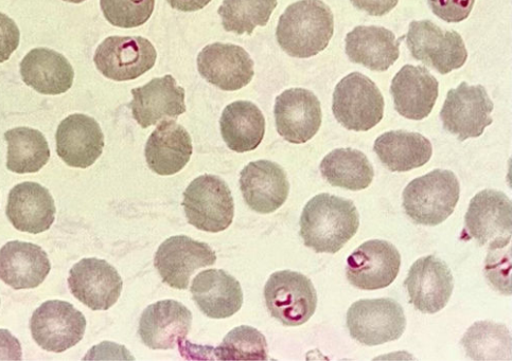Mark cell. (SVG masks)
<instances>
[{
  "label": "cell",
  "mask_w": 512,
  "mask_h": 361,
  "mask_svg": "<svg viewBox=\"0 0 512 361\" xmlns=\"http://www.w3.org/2000/svg\"><path fill=\"white\" fill-rule=\"evenodd\" d=\"M360 226L357 207L345 198L323 193L306 205L300 216V237L317 254H337L356 236Z\"/></svg>",
  "instance_id": "cell-1"
},
{
  "label": "cell",
  "mask_w": 512,
  "mask_h": 361,
  "mask_svg": "<svg viewBox=\"0 0 512 361\" xmlns=\"http://www.w3.org/2000/svg\"><path fill=\"white\" fill-rule=\"evenodd\" d=\"M334 32L330 8L321 0H299L279 18L276 38L290 57L307 59L325 50Z\"/></svg>",
  "instance_id": "cell-2"
},
{
  "label": "cell",
  "mask_w": 512,
  "mask_h": 361,
  "mask_svg": "<svg viewBox=\"0 0 512 361\" xmlns=\"http://www.w3.org/2000/svg\"><path fill=\"white\" fill-rule=\"evenodd\" d=\"M461 195L456 175L449 170H434L418 177L405 187L403 209L406 215L422 226H438L455 210Z\"/></svg>",
  "instance_id": "cell-3"
},
{
  "label": "cell",
  "mask_w": 512,
  "mask_h": 361,
  "mask_svg": "<svg viewBox=\"0 0 512 361\" xmlns=\"http://www.w3.org/2000/svg\"><path fill=\"white\" fill-rule=\"evenodd\" d=\"M384 105L378 86L360 72H352L334 89L333 115L349 131L374 129L383 119Z\"/></svg>",
  "instance_id": "cell-4"
},
{
  "label": "cell",
  "mask_w": 512,
  "mask_h": 361,
  "mask_svg": "<svg viewBox=\"0 0 512 361\" xmlns=\"http://www.w3.org/2000/svg\"><path fill=\"white\" fill-rule=\"evenodd\" d=\"M188 223L199 230L218 233L233 224L235 203L231 189L216 175H202L184 192Z\"/></svg>",
  "instance_id": "cell-5"
},
{
  "label": "cell",
  "mask_w": 512,
  "mask_h": 361,
  "mask_svg": "<svg viewBox=\"0 0 512 361\" xmlns=\"http://www.w3.org/2000/svg\"><path fill=\"white\" fill-rule=\"evenodd\" d=\"M350 336L374 347L398 340L406 328L402 306L391 298L363 299L353 303L346 318Z\"/></svg>",
  "instance_id": "cell-6"
},
{
  "label": "cell",
  "mask_w": 512,
  "mask_h": 361,
  "mask_svg": "<svg viewBox=\"0 0 512 361\" xmlns=\"http://www.w3.org/2000/svg\"><path fill=\"white\" fill-rule=\"evenodd\" d=\"M264 299L272 317L286 327L302 326L317 308L311 280L291 270H281L270 277L264 287Z\"/></svg>",
  "instance_id": "cell-7"
},
{
  "label": "cell",
  "mask_w": 512,
  "mask_h": 361,
  "mask_svg": "<svg viewBox=\"0 0 512 361\" xmlns=\"http://www.w3.org/2000/svg\"><path fill=\"white\" fill-rule=\"evenodd\" d=\"M465 230L469 239L489 251L502 249L511 242L512 205L510 198L497 190L476 194L465 216Z\"/></svg>",
  "instance_id": "cell-8"
},
{
  "label": "cell",
  "mask_w": 512,
  "mask_h": 361,
  "mask_svg": "<svg viewBox=\"0 0 512 361\" xmlns=\"http://www.w3.org/2000/svg\"><path fill=\"white\" fill-rule=\"evenodd\" d=\"M406 43L414 59L441 75L463 67L468 59L462 36L453 30H443L431 21L412 22Z\"/></svg>",
  "instance_id": "cell-9"
},
{
  "label": "cell",
  "mask_w": 512,
  "mask_h": 361,
  "mask_svg": "<svg viewBox=\"0 0 512 361\" xmlns=\"http://www.w3.org/2000/svg\"><path fill=\"white\" fill-rule=\"evenodd\" d=\"M493 102L482 85L466 82L451 89L440 112L444 129L459 141L481 137L493 120Z\"/></svg>",
  "instance_id": "cell-10"
},
{
  "label": "cell",
  "mask_w": 512,
  "mask_h": 361,
  "mask_svg": "<svg viewBox=\"0 0 512 361\" xmlns=\"http://www.w3.org/2000/svg\"><path fill=\"white\" fill-rule=\"evenodd\" d=\"M156 50L141 36H110L99 45L94 62L101 74L110 80H136L155 65Z\"/></svg>",
  "instance_id": "cell-11"
},
{
  "label": "cell",
  "mask_w": 512,
  "mask_h": 361,
  "mask_svg": "<svg viewBox=\"0 0 512 361\" xmlns=\"http://www.w3.org/2000/svg\"><path fill=\"white\" fill-rule=\"evenodd\" d=\"M84 315L73 304L60 300L44 302L34 311L30 330L35 342L45 351L62 353L83 339Z\"/></svg>",
  "instance_id": "cell-12"
},
{
  "label": "cell",
  "mask_w": 512,
  "mask_h": 361,
  "mask_svg": "<svg viewBox=\"0 0 512 361\" xmlns=\"http://www.w3.org/2000/svg\"><path fill=\"white\" fill-rule=\"evenodd\" d=\"M216 262L213 248L186 236L167 239L158 247L154 258L158 274L175 290H187L190 278L197 270Z\"/></svg>",
  "instance_id": "cell-13"
},
{
  "label": "cell",
  "mask_w": 512,
  "mask_h": 361,
  "mask_svg": "<svg viewBox=\"0 0 512 361\" xmlns=\"http://www.w3.org/2000/svg\"><path fill=\"white\" fill-rule=\"evenodd\" d=\"M401 266L398 249L382 240L367 241L347 260L346 277L359 290L377 291L390 286Z\"/></svg>",
  "instance_id": "cell-14"
},
{
  "label": "cell",
  "mask_w": 512,
  "mask_h": 361,
  "mask_svg": "<svg viewBox=\"0 0 512 361\" xmlns=\"http://www.w3.org/2000/svg\"><path fill=\"white\" fill-rule=\"evenodd\" d=\"M69 290L87 308L108 311L118 301L123 287L116 268L107 261L90 258L75 264L69 272Z\"/></svg>",
  "instance_id": "cell-15"
},
{
  "label": "cell",
  "mask_w": 512,
  "mask_h": 361,
  "mask_svg": "<svg viewBox=\"0 0 512 361\" xmlns=\"http://www.w3.org/2000/svg\"><path fill=\"white\" fill-rule=\"evenodd\" d=\"M274 115L278 134L290 143H306L321 129V102L305 88H291L278 96Z\"/></svg>",
  "instance_id": "cell-16"
},
{
  "label": "cell",
  "mask_w": 512,
  "mask_h": 361,
  "mask_svg": "<svg viewBox=\"0 0 512 361\" xmlns=\"http://www.w3.org/2000/svg\"><path fill=\"white\" fill-rule=\"evenodd\" d=\"M410 303L423 314L444 310L454 290V279L449 266L434 256L417 260L404 281Z\"/></svg>",
  "instance_id": "cell-17"
},
{
  "label": "cell",
  "mask_w": 512,
  "mask_h": 361,
  "mask_svg": "<svg viewBox=\"0 0 512 361\" xmlns=\"http://www.w3.org/2000/svg\"><path fill=\"white\" fill-rule=\"evenodd\" d=\"M192 326V314L175 300L158 301L140 317L138 334L152 350H170L186 341Z\"/></svg>",
  "instance_id": "cell-18"
},
{
  "label": "cell",
  "mask_w": 512,
  "mask_h": 361,
  "mask_svg": "<svg viewBox=\"0 0 512 361\" xmlns=\"http://www.w3.org/2000/svg\"><path fill=\"white\" fill-rule=\"evenodd\" d=\"M200 75L210 84L235 92L254 78V61L242 47L215 43L206 46L198 57Z\"/></svg>",
  "instance_id": "cell-19"
},
{
  "label": "cell",
  "mask_w": 512,
  "mask_h": 361,
  "mask_svg": "<svg viewBox=\"0 0 512 361\" xmlns=\"http://www.w3.org/2000/svg\"><path fill=\"white\" fill-rule=\"evenodd\" d=\"M129 104L133 118L143 129L167 119H176L186 112L185 89L167 75L155 78L145 86L132 89Z\"/></svg>",
  "instance_id": "cell-20"
},
{
  "label": "cell",
  "mask_w": 512,
  "mask_h": 361,
  "mask_svg": "<svg viewBox=\"0 0 512 361\" xmlns=\"http://www.w3.org/2000/svg\"><path fill=\"white\" fill-rule=\"evenodd\" d=\"M240 189L247 206L258 213L269 214L286 203L290 184L279 165L270 160H258L242 170Z\"/></svg>",
  "instance_id": "cell-21"
},
{
  "label": "cell",
  "mask_w": 512,
  "mask_h": 361,
  "mask_svg": "<svg viewBox=\"0 0 512 361\" xmlns=\"http://www.w3.org/2000/svg\"><path fill=\"white\" fill-rule=\"evenodd\" d=\"M56 141L58 155L72 168H90L104 148V135L99 123L83 114L65 118L59 125Z\"/></svg>",
  "instance_id": "cell-22"
},
{
  "label": "cell",
  "mask_w": 512,
  "mask_h": 361,
  "mask_svg": "<svg viewBox=\"0 0 512 361\" xmlns=\"http://www.w3.org/2000/svg\"><path fill=\"white\" fill-rule=\"evenodd\" d=\"M438 92V81L423 66H403L391 86L395 110L404 118L416 121L432 113Z\"/></svg>",
  "instance_id": "cell-23"
},
{
  "label": "cell",
  "mask_w": 512,
  "mask_h": 361,
  "mask_svg": "<svg viewBox=\"0 0 512 361\" xmlns=\"http://www.w3.org/2000/svg\"><path fill=\"white\" fill-rule=\"evenodd\" d=\"M56 213L54 197L40 184L27 182L10 191L6 214L17 230L32 234L47 231L55 223Z\"/></svg>",
  "instance_id": "cell-24"
},
{
  "label": "cell",
  "mask_w": 512,
  "mask_h": 361,
  "mask_svg": "<svg viewBox=\"0 0 512 361\" xmlns=\"http://www.w3.org/2000/svg\"><path fill=\"white\" fill-rule=\"evenodd\" d=\"M191 294L202 313L211 319L232 317L243 304L240 283L221 269L200 273L192 282Z\"/></svg>",
  "instance_id": "cell-25"
},
{
  "label": "cell",
  "mask_w": 512,
  "mask_h": 361,
  "mask_svg": "<svg viewBox=\"0 0 512 361\" xmlns=\"http://www.w3.org/2000/svg\"><path fill=\"white\" fill-rule=\"evenodd\" d=\"M50 269L48 256L38 245L12 241L0 249V280L14 290L38 287Z\"/></svg>",
  "instance_id": "cell-26"
},
{
  "label": "cell",
  "mask_w": 512,
  "mask_h": 361,
  "mask_svg": "<svg viewBox=\"0 0 512 361\" xmlns=\"http://www.w3.org/2000/svg\"><path fill=\"white\" fill-rule=\"evenodd\" d=\"M192 152L189 133L182 125L171 120H164L157 126L145 149L149 168L162 176L181 172L190 161Z\"/></svg>",
  "instance_id": "cell-27"
},
{
  "label": "cell",
  "mask_w": 512,
  "mask_h": 361,
  "mask_svg": "<svg viewBox=\"0 0 512 361\" xmlns=\"http://www.w3.org/2000/svg\"><path fill=\"white\" fill-rule=\"evenodd\" d=\"M27 86L42 95L58 96L72 88L75 71L63 54L48 48L31 50L21 63Z\"/></svg>",
  "instance_id": "cell-28"
},
{
  "label": "cell",
  "mask_w": 512,
  "mask_h": 361,
  "mask_svg": "<svg viewBox=\"0 0 512 361\" xmlns=\"http://www.w3.org/2000/svg\"><path fill=\"white\" fill-rule=\"evenodd\" d=\"M400 42L388 29L359 26L346 36V53L353 63L374 71H386L400 56Z\"/></svg>",
  "instance_id": "cell-29"
},
{
  "label": "cell",
  "mask_w": 512,
  "mask_h": 361,
  "mask_svg": "<svg viewBox=\"0 0 512 361\" xmlns=\"http://www.w3.org/2000/svg\"><path fill=\"white\" fill-rule=\"evenodd\" d=\"M374 151L383 166L392 172H409L423 167L433 154L428 138L405 131L384 133L375 141Z\"/></svg>",
  "instance_id": "cell-30"
},
{
  "label": "cell",
  "mask_w": 512,
  "mask_h": 361,
  "mask_svg": "<svg viewBox=\"0 0 512 361\" xmlns=\"http://www.w3.org/2000/svg\"><path fill=\"white\" fill-rule=\"evenodd\" d=\"M220 128L229 150L251 152L260 146L266 134V119L254 103L237 101L225 107Z\"/></svg>",
  "instance_id": "cell-31"
},
{
  "label": "cell",
  "mask_w": 512,
  "mask_h": 361,
  "mask_svg": "<svg viewBox=\"0 0 512 361\" xmlns=\"http://www.w3.org/2000/svg\"><path fill=\"white\" fill-rule=\"evenodd\" d=\"M321 173L338 188L361 191L372 185L375 171L364 153L355 149H337L321 162Z\"/></svg>",
  "instance_id": "cell-32"
},
{
  "label": "cell",
  "mask_w": 512,
  "mask_h": 361,
  "mask_svg": "<svg viewBox=\"0 0 512 361\" xmlns=\"http://www.w3.org/2000/svg\"><path fill=\"white\" fill-rule=\"evenodd\" d=\"M8 143L7 168L17 174L37 173L47 165L50 150L38 130L16 128L5 133Z\"/></svg>",
  "instance_id": "cell-33"
},
{
  "label": "cell",
  "mask_w": 512,
  "mask_h": 361,
  "mask_svg": "<svg viewBox=\"0 0 512 361\" xmlns=\"http://www.w3.org/2000/svg\"><path fill=\"white\" fill-rule=\"evenodd\" d=\"M461 344L467 356L474 360H511V333L504 324L476 322Z\"/></svg>",
  "instance_id": "cell-34"
},
{
  "label": "cell",
  "mask_w": 512,
  "mask_h": 361,
  "mask_svg": "<svg viewBox=\"0 0 512 361\" xmlns=\"http://www.w3.org/2000/svg\"><path fill=\"white\" fill-rule=\"evenodd\" d=\"M277 4V0H224L218 13L227 32L252 35L256 27L267 26Z\"/></svg>",
  "instance_id": "cell-35"
},
{
  "label": "cell",
  "mask_w": 512,
  "mask_h": 361,
  "mask_svg": "<svg viewBox=\"0 0 512 361\" xmlns=\"http://www.w3.org/2000/svg\"><path fill=\"white\" fill-rule=\"evenodd\" d=\"M215 354L221 360H267L268 342L258 330L241 326L225 336Z\"/></svg>",
  "instance_id": "cell-36"
},
{
  "label": "cell",
  "mask_w": 512,
  "mask_h": 361,
  "mask_svg": "<svg viewBox=\"0 0 512 361\" xmlns=\"http://www.w3.org/2000/svg\"><path fill=\"white\" fill-rule=\"evenodd\" d=\"M100 6L111 25L131 29L143 26L150 20L155 0H100Z\"/></svg>",
  "instance_id": "cell-37"
},
{
  "label": "cell",
  "mask_w": 512,
  "mask_h": 361,
  "mask_svg": "<svg viewBox=\"0 0 512 361\" xmlns=\"http://www.w3.org/2000/svg\"><path fill=\"white\" fill-rule=\"evenodd\" d=\"M433 13L447 23L467 20L475 0H428Z\"/></svg>",
  "instance_id": "cell-38"
},
{
  "label": "cell",
  "mask_w": 512,
  "mask_h": 361,
  "mask_svg": "<svg viewBox=\"0 0 512 361\" xmlns=\"http://www.w3.org/2000/svg\"><path fill=\"white\" fill-rule=\"evenodd\" d=\"M21 33L19 27L8 15L0 13V63L8 61L19 47Z\"/></svg>",
  "instance_id": "cell-39"
},
{
  "label": "cell",
  "mask_w": 512,
  "mask_h": 361,
  "mask_svg": "<svg viewBox=\"0 0 512 361\" xmlns=\"http://www.w3.org/2000/svg\"><path fill=\"white\" fill-rule=\"evenodd\" d=\"M358 10L372 16H383L394 10L399 0H350Z\"/></svg>",
  "instance_id": "cell-40"
},
{
  "label": "cell",
  "mask_w": 512,
  "mask_h": 361,
  "mask_svg": "<svg viewBox=\"0 0 512 361\" xmlns=\"http://www.w3.org/2000/svg\"><path fill=\"white\" fill-rule=\"evenodd\" d=\"M21 342L8 330H0V360H22Z\"/></svg>",
  "instance_id": "cell-41"
},
{
  "label": "cell",
  "mask_w": 512,
  "mask_h": 361,
  "mask_svg": "<svg viewBox=\"0 0 512 361\" xmlns=\"http://www.w3.org/2000/svg\"><path fill=\"white\" fill-rule=\"evenodd\" d=\"M167 2L175 10L194 12L205 8L211 0H167Z\"/></svg>",
  "instance_id": "cell-42"
},
{
  "label": "cell",
  "mask_w": 512,
  "mask_h": 361,
  "mask_svg": "<svg viewBox=\"0 0 512 361\" xmlns=\"http://www.w3.org/2000/svg\"><path fill=\"white\" fill-rule=\"evenodd\" d=\"M63 2L70 4H82L85 2V0H63Z\"/></svg>",
  "instance_id": "cell-43"
}]
</instances>
